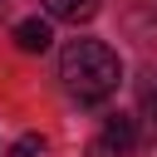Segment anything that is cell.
I'll use <instances>...</instances> for the list:
<instances>
[{
  "label": "cell",
  "instance_id": "cell-1",
  "mask_svg": "<svg viewBox=\"0 0 157 157\" xmlns=\"http://www.w3.org/2000/svg\"><path fill=\"white\" fill-rule=\"evenodd\" d=\"M59 78L78 98H108L123 83V59L103 39H69L59 49Z\"/></svg>",
  "mask_w": 157,
  "mask_h": 157
},
{
  "label": "cell",
  "instance_id": "cell-2",
  "mask_svg": "<svg viewBox=\"0 0 157 157\" xmlns=\"http://www.w3.org/2000/svg\"><path fill=\"white\" fill-rule=\"evenodd\" d=\"M98 137H103V142H108L118 157H128V152L137 147V118H132V113H108Z\"/></svg>",
  "mask_w": 157,
  "mask_h": 157
},
{
  "label": "cell",
  "instance_id": "cell-3",
  "mask_svg": "<svg viewBox=\"0 0 157 157\" xmlns=\"http://www.w3.org/2000/svg\"><path fill=\"white\" fill-rule=\"evenodd\" d=\"M15 44H20L25 54H44V49L54 44V25H49V20H39V15H29V20H20V25H15Z\"/></svg>",
  "mask_w": 157,
  "mask_h": 157
},
{
  "label": "cell",
  "instance_id": "cell-4",
  "mask_svg": "<svg viewBox=\"0 0 157 157\" xmlns=\"http://www.w3.org/2000/svg\"><path fill=\"white\" fill-rule=\"evenodd\" d=\"M49 20H64V25H88L98 15V0H44Z\"/></svg>",
  "mask_w": 157,
  "mask_h": 157
},
{
  "label": "cell",
  "instance_id": "cell-5",
  "mask_svg": "<svg viewBox=\"0 0 157 157\" xmlns=\"http://www.w3.org/2000/svg\"><path fill=\"white\" fill-rule=\"evenodd\" d=\"M34 152H44V137H34V132H29V137H20V142L10 147V157H34Z\"/></svg>",
  "mask_w": 157,
  "mask_h": 157
},
{
  "label": "cell",
  "instance_id": "cell-6",
  "mask_svg": "<svg viewBox=\"0 0 157 157\" xmlns=\"http://www.w3.org/2000/svg\"><path fill=\"white\" fill-rule=\"evenodd\" d=\"M142 113H147V128H152V137H157V88L142 93Z\"/></svg>",
  "mask_w": 157,
  "mask_h": 157
},
{
  "label": "cell",
  "instance_id": "cell-7",
  "mask_svg": "<svg viewBox=\"0 0 157 157\" xmlns=\"http://www.w3.org/2000/svg\"><path fill=\"white\" fill-rule=\"evenodd\" d=\"M88 157H118V152H113L103 137H93V142H88Z\"/></svg>",
  "mask_w": 157,
  "mask_h": 157
}]
</instances>
